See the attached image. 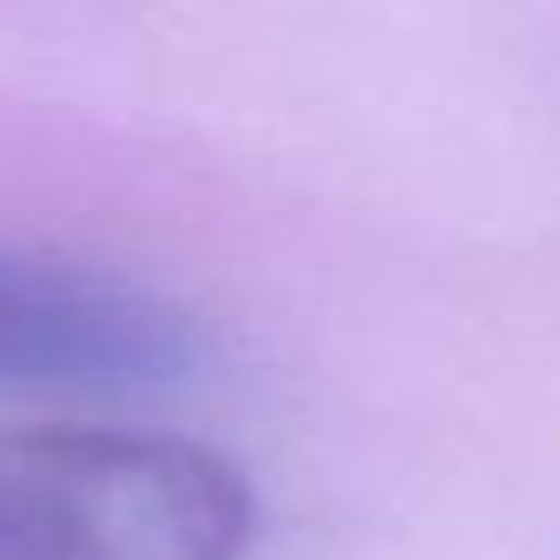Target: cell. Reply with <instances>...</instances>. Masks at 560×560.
I'll return each mask as SVG.
<instances>
[{
  "label": "cell",
  "instance_id": "obj_1",
  "mask_svg": "<svg viewBox=\"0 0 560 560\" xmlns=\"http://www.w3.org/2000/svg\"><path fill=\"white\" fill-rule=\"evenodd\" d=\"M250 481L185 435L8 429L0 435V560H244Z\"/></svg>",
  "mask_w": 560,
  "mask_h": 560
},
{
  "label": "cell",
  "instance_id": "obj_2",
  "mask_svg": "<svg viewBox=\"0 0 560 560\" xmlns=\"http://www.w3.org/2000/svg\"><path fill=\"white\" fill-rule=\"evenodd\" d=\"M198 370V330L132 277L0 250V396L126 402L178 389Z\"/></svg>",
  "mask_w": 560,
  "mask_h": 560
}]
</instances>
